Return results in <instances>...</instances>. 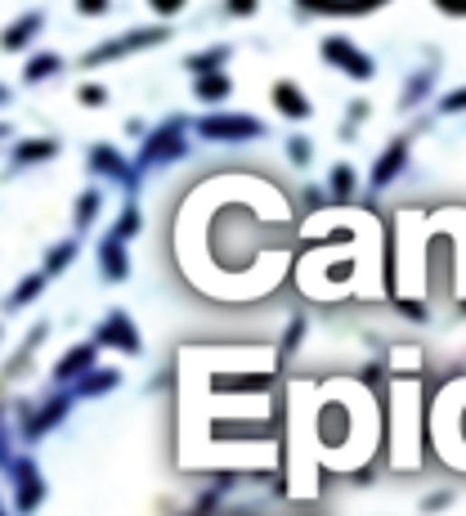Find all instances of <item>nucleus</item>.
<instances>
[{
    "label": "nucleus",
    "mask_w": 466,
    "mask_h": 516,
    "mask_svg": "<svg viewBox=\"0 0 466 516\" xmlns=\"http://www.w3.org/2000/svg\"><path fill=\"white\" fill-rule=\"evenodd\" d=\"M189 122L184 117H166L157 130H148L144 148H139V166H166V162H180L189 153Z\"/></svg>",
    "instance_id": "1"
},
{
    "label": "nucleus",
    "mask_w": 466,
    "mask_h": 516,
    "mask_svg": "<svg viewBox=\"0 0 466 516\" xmlns=\"http://www.w3.org/2000/svg\"><path fill=\"white\" fill-rule=\"evenodd\" d=\"M162 41H166V27H139V32H126V36L104 41L99 50H86V54H81V63H86V68H95V63L116 59V54H130V50H144V45H162Z\"/></svg>",
    "instance_id": "2"
},
{
    "label": "nucleus",
    "mask_w": 466,
    "mask_h": 516,
    "mask_svg": "<svg viewBox=\"0 0 466 516\" xmlns=\"http://www.w3.org/2000/svg\"><path fill=\"white\" fill-rule=\"evenodd\" d=\"M9 481H14V508H18V516H32L36 503L45 499V485L36 476V463L32 458H9Z\"/></svg>",
    "instance_id": "3"
},
{
    "label": "nucleus",
    "mask_w": 466,
    "mask_h": 516,
    "mask_svg": "<svg viewBox=\"0 0 466 516\" xmlns=\"http://www.w3.org/2000/svg\"><path fill=\"white\" fill-rule=\"evenodd\" d=\"M86 166H90L95 175H108V180H116L121 189H139V166H130V162L116 153L113 144H90V153H86Z\"/></svg>",
    "instance_id": "4"
},
{
    "label": "nucleus",
    "mask_w": 466,
    "mask_h": 516,
    "mask_svg": "<svg viewBox=\"0 0 466 516\" xmlns=\"http://www.w3.org/2000/svg\"><path fill=\"white\" fill-rule=\"evenodd\" d=\"M202 139H260L265 127L251 117V113H216V117H202L198 122Z\"/></svg>",
    "instance_id": "5"
},
{
    "label": "nucleus",
    "mask_w": 466,
    "mask_h": 516,
    "mask_svg": "<svg viewBox=\"0 0 466 516\" xmlns=\"http://www.w3.org/2000/svg\"><path fill=\"white\" fill-rule=\"evenodd\" d=\"M323 59H328L332 68H346L354 81H368V77L377 72V63H372L350 36H328V41H323Z\"/></svg>",
    "instance_id": "6"
},
{
    "label": "nucleus",
    "mask_w": 466,
    "mask_h": 516,
    "mask_svg": "<svg viewBox=\"0 0 466 516\" xmlns=\"http://www.w3.org/2000/svg\"><path fill=\"white\" fill-rule=\"evenodd\" d=\"M99 346H116V351H126V355H139L144 351V342H139V333H135V319L126 314V310H113L104 324H99V337H95Z\"/></svg>",
    "instance_id": "7"
},
{
    "label": "nucleus",
    "mask_w": 466,
    "mask_h": 516,
    "mask_svg": "<svg viewBox=\"0 0 466 516\" xmlns=\"http://www.w3.org/2000/svg\"><path fill=\"white\" fill-rule=\"evenodd\" d=\"M95 360H99V342H81V346H72L59 364H54V378L59 382H86L90 373H95Z\"/></svg>",
    "instance_id": "8"
},
{
    "label": "nucleus",
    "mask_w": 466,
    "mask_h": 516,
    "mask_svg": "<svg viewBox=\"0 0 466 516\" xmlns=\"http://www.w3.org/2000/svg\"><path fill=\"white\" fill-rule=\"evenodd\" d=\"M274 108H278L287 122H305V117L314 113V104H310V99H305L292 81H278V86H274Z\"/></svg>",
    "instance_id": "9"
},
{
    "label": "nucleus",
    "mask_w": 466,
    "mask_h": 516,
    "mask_svg": "<svg viewBox=\"0 0 466 516\" xmlns=\"http://www.w3.org/2000/svg\"><path fill=\"white\" fill-rule=\"evenodd\" d=\"M404 166H408V139H395V144L381 153V162L372 166V189H386V184H390Z\"/></svg>",
    "instance_id": "10"
},
{
    "label": "nucleus",
    "mask_w": 466,
    "mask_h": 516,
    "mask_svg": "<svg viewBox=\"0 0 466 516\" xmlns=\"http://www.w3.org/2000/svg\"><path fill=\"white\" fill-rule=\"evenodd\" d=\"M99 269H104L108 283L130 278V257H126V243H121V239H104V243H99Z\"/></svg>",
    "instance_id": "11"
},
{
    "label": "nucleus",
    "mask_w": 466,
    "mask_h": 516,
    "mask_svg": "<svg viewBox=\"0 0 466 516\" xmlns=\"http://www.w3.org/2000/svg\"><path fill=\"white\" fill-rule=\"evenodd\" d=\"M68 395H54V399H45V408L36 413V417H23V431H27V440H36V436H45L54 422H63V413H68Z\"/></svg>",
    "instance_id": "12"
},
{
    "label": "nucleus",
    "mask_w": 466,
    "mask_h": 516,
    "mask_svg": "<svg viewBox=\"0 0 466 516\" xmlns=\"http://www.w3.org/2000/svg\"><path fill=\"white\" fill-rule=\"evenodd\" d=\"M59 153V139H18L14 144V166H32V162H45Z\"/></svg>",
    "instance_id": "13"
},
{
    "label": "nucleus",
    "mask_w": 466,
    "mask_h": 516,
    "mask_svg": "<svg viewBox=\"0 0 466 516\" xmlns=\"http://www.w3.org/2000/svg\"><path fill=\"white\" fill-rule=\"evenodd\" d=\"M193 95L202 99V104H220V99H229L233 95V81L225 72H216V77H198L193 81Z\"/></svg>",
    "instance_id": "14"
},
{
    "label": "nucleus",
    "mask_w": 466,
    "mask_h": 516,
    "mask_svg": "<svg viewBox=\"0 0 466 516\" xmlns=\"http://www.w3.org/2000/svg\"><path fill=\"white\" fill-rule=\"evenodd\" d=\"M229 54H233V45H216V50L189 54V72H198V77H216V68L229 63Z\"/></svg>",
    "instance_id": "15"
},
{
    "label": "nucleus",
    "mask_w": 466,
    "mask_h": 516,
    "mask_svg": "<svg viewBox=\"0 0 466 516\" xmlns=\"http://www.w3.org/2000/svg\"><path fill=\"white\" fill-rule=\"evenodd\" d=\"M36 32H41V14H27L23 23H14V27L5 32V50H14V54L27 50V41H32Z\"/></svg>",
    "instance_id": "16"
},
{
    "label": "nucleus",
    "mask_w": 466,
    "mask_h": 516,
    "mask_svg": "<svg viewBox=\"0 0 466 516\" xmlns=\"http://www.w3.org/2000/svg\"><path fill=\"white\" fill-rule=\"evenodd\" d=\"M426 95H431V68L408 77V86H404V95H399V113H408V108H413V104H422Z\"/></svg>",
    "instance_id": "17"
},
{
    "label": "nucleus",
    "mask_w": 466,
    "mask_h": 516,
    "mask_svg": "<svg viewBox=\"0 0 466 516\" xmlns=\"http://www.w3.org/2000/svg\"><path fill=\"white\" fill-rule=\"evenodd\" d=\"M99 207H104V193H99V189L81 193V198H77V211H72V225H77V230H90L95 216H99Z\"/></svg>",
    "instance_id": "18"
},
{
    "label": "nucleus",
    "mask_w": 466,
    "mask_h": 516,
    "mask_svg": "<svg viewBox=\"0 0 466 516\" xmlns=\"http://www.w3.org/2000/svg\"><path fill=\"white\" fill-rule=\"evenodd\" d=\"M59 68H63V59L45 50V54H36V59H32V63L23 68V81H32V86H36V81H45V77H54Z\"/></svg>",
    "instance_id": "19"
},
{
    "label": "nucleus",
    "mask_w": 466,
    "mask_h": 516,
    "mask_svg": "<svg viewBox=\"0 0 466 516\" xmlns=\"http://www.w3.org/2000/svg\"><path fill=\"white\" fill-rule=\"evenodd\" d=\"M41 287H45V274H27L14 292H9V310H23V305H32L36 296H41Z\"/></svg>",
    "instance_id": "20"
},
{
    "label": "nucleus",
    "mask_w": 466,
    "mask_h": 516,
    "mask_svg": "<svg viewBox=\"0 0 466 516\" xmlns=\"http://www.w3.org/2000/svg\"><path fill=\"white\" fill-rule=\"evenodd\" d=\"M328 189H332V198H337V202L354 198V166H350V162H337V166H332V180H328Z\"/></svg>",
    "instance_id": "21"
},
{
    "label": "nucleus",
    "mask_w": 466,
    "mask_h": 516,
    "mask_svg": "<svg viewBox=\"0 0 466 516\" xmlns=\"http://www.w3.org/2000/svg\"><path fill=\"white\" fill-rule=\"evenodd\" d=\"M116 382H121V373H116V369H95V373L77 387V395H104V390H113Z\"/></svg>",
    "instance_id": "22"
},
{
    "label": "nucleus",
    "mask_w": 466,
    "mask_h": 516,
    "mask_svg": "<svg viewBox=\"0 0 466 516\" xmlns=\"http://www.w3.org/2000/svg\"><path fill=\"white\" fill-rule=\"evenodd\" d=\"M72 257H77V243H72V239L59 243V248H50V252H45V274H63V269L72 265Z\"/></svg>",
    "instance_id": "23"
},
{
    "label": "nucleus",
    "mask_w": 466,
    "mask_h": 516,
    "mask_svg": "<svg viewBox=\"0 0 466 516\" xmlns=\"http://www.w3.org/2000/svg\"><path fill=\"white\" fill-rule=\"evenodd\" d=\"M135 234H139V207L130 202V207H121V216H116L113 239H121V243H126V239H135Z\"/></svg>",
    "instance_id": "24"
},
{
    "label": "nucleus",
    "mask_w": 466,
    "mask_h": 516,
    "mask_svg": "<svg viewBox=\"0 0 466 516\" xmlns=\"http://www.w3.org/2000/svg\"><path fill=\"white\" fill-rule=\"evenodd\" d=\"M310 157H314V144H310V139H301V135L287 139V162H292V166H310Z\"/></svg>",
    "instance_id": "25"
},
{
    "label": "nucleus",
    "mask_w": 466,
    "mask_h": 516,
    "mask_svg": "<svg viewBox=\"0 0 466 516\" xmlns=\"http://www.w3.org/2000/svg\"><path fill=\"white\" fill-rule=\"evenodd\" d=\"M301 9H310V14H350V18H359V14H368V9H377V5H301Z\"/></svg>",
    "instance_id": "26"
},
{
    "label": "nucleus",
    "mask_w": 466,
    "mask_h": 516,
    "mask_svg": "<svg viewBox=\"0 0 466 516\" xmlns=\"http://www.w3.org/2000/svg\"><path fill=\"white\" fill-rule=\"evenodd\" d=\"M440 113H444V117H449V113H466V86H462V90H453V95H444V99H440Z\"/></svg>",
    "instance_id": "27"
},
{
    "label": "nucleus",
    "mask_w": 466,
    "mask_h": 516,
    "mask_svg": "<svg viewBox=\"0 0 466 516\" xmlns=\"http://www.w3.org/2000/svg\"><path fill=\"white\" fill-rule=\"evenodd\" d=\"M77 99H81V104H95V108H99V104L108 99V90H104V86H81V90H77Z\"/></svg>",
    "instance_id": "28"
},
{
    "label": "nucleus",
    "mask_w": 466,
    "mask_h": 516,
    "mask_svg": "<svg viewBox=\"0 0 466 516\" xmlns=\"http://www.w3.org/2000/svg\"><path fill=\"white\" fill-rule=\"evenodd\" d=\"M305 333H310V324H305V319H292V328H287V351H296Z\"/></svg>",
    "instance_id": "29"
},
{
    "label": "nucleus",
    "mask_w": 466,
    "mask_h": 516,
    "mask_svg": "<svg viewBox=\"0 0 466 516\" xmlns=\"http://www.w3.org/2000/svg\"><path fill=\"white\" fill-rule=\"evenodd\" d=\"M449 503H453V494H449V490H440V494H431V499L422 503V512H440V508H449Z\"/></svg>",
    "instance_id": "30"
},
{
    "label": "nucleus",
    "mask_w": 466,
    "mask_h": 516,
    "mask_svg": "<svg viewBox=\"0 0 466 516\" xmlns=\"http://www.w3.org/2000/svg\"><path fill=\"white\" fill-rule=\"evenodd\" d=\"M229 14H238V18H251V14H256V0H229Z\"/></svg>",
    "instance_id": "31"
},
{
    "label": "nucleus",
    "mask_w": 466,
    "mask_h": 516,
    "mask_svg": "<svg viewBox=\"0 0 466 516\" xmlns=\"http://www.w3.org/2000/svg\"><path fill=\"white\" fill-rule=\"evenodd\" d=\"M77 9H81V14H90V18H99V14H108V5H104V0H81Z\"/></svg>",
    "instance_id": "32"
},
{
    "label": "nucleus",
    "mask_w": 466,
    "mask_h": 516,
    "mask_svg": "<svg viewBox=\"0 0 466 516\" xmlns=\"http://www.w3.org/2000/svg\"><path fill=\"white\" fill-rule=\"evenodd\" d=\"M153 9H157V14H162V18H175V14H180V9H184V5H180V0H157V5H153Z\"/></svg>",
    "instance_id": "33"
},
{
    "label": "nucleus",
    "mask_w": 466,
    "mask_h": 516,
    "mask_svg": "<svg viewBox=\"0 0 466 516\" xmlns=\"http://www.w3.org/2000/svg\"><path fill=\"white\" fill-rule=\"evenodd\" d=\"M399 310H404L408 319H426V305H422V301H404Z\"/></svg>",
    "instance_id": "34"
},
{
    "label": "nucleus",
    "mask_w": 466,
    "mask_h": 516,
    "mask_svg": "<svg viewBox=\"0 0 466 516\" xmlns=\"http://www.w3.org/2000/svg\"><path fill=\"white\" fill-rule=\"evenodd\" d=\"M440 9H444V14H453V18H466V0H444Z\"/></svg>",
    "instance_id": "35"
},
{
    "label": "nucleus",
    "mask_w": 466,
    "mask_h": 516,
    "mask_svg": "<svg viewBox=\"0 0 466 516\" xmlns=\"http://www.w3.org/2000/svg\"><path fill=\"white\" fill-rule=\"evenodd\" d=\"M363 117H368V104L354 99V104H350V122H363Z\"/></svg>",
    "instance_id": "36"
}]
</instances>
